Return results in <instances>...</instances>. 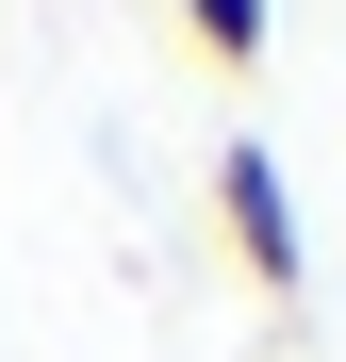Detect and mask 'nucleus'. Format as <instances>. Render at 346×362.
<instances>
[{
  "label": "nucleus",
  "instance_id": "f257e3e1",
  "mask_svg": "<svg viewBox=\"0 0 346 362\" xmlns=\"http://www.w3.org/2000/svg\"><path fill=\"white\" fill-rule=\"evenodd\" d=\"M214 230H231V264H248L264 296H313V230H297V198H280V148H248V132L214 148Z\"/></svg>",
  "mask_w": 346,
  "mask_h": 362
},
{
  "label": "nucleus",
  "instance_id": "f03ea898",
  "mask_svg": "<svg viewBox=\"0 0 346 362\" xmlns=\"http://www.w3.org/2000/svg\"><path fill=\"white\" fill-rule=\"evenodd\" d=\"M182 33L214 49V66H231V83H248V66H264V0H182Z\"/></svg>",
  "mask_w": 346,
  "mask_h": 362
}]
</instances>
